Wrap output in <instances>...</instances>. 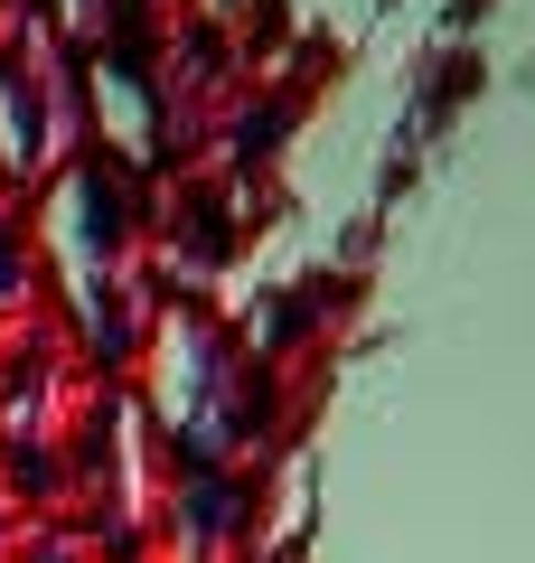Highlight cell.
Returning a JSON list of instances; mask_svg holds the SVG:
<instances>
[{"label": "cell", "instance_id": "6", "mask_svg": "<svg viewBox=\"0 0 535 563\" xmlns=\"http://www.w3.org/2000/svg\"><path fill=\"white\" fill-rule=\"evenodd\" d=\"M20 10H29V0H0V29H10V20H20Z\"/></svg>", "mask_w": 535, "mask_h": 563}, {"label": "cell", "instance_id": "2", "mask_svg": "<svg viewBox=\"0 0 535 563\" xmlns=\"http://www.w3.org/2000/svg\"><path fill=\"white\" fill-rule=\"evenodd\" d=\"M66 161H85V76L66 57V38L39 20V0H29L0 29V188L39 198Z\"/></svg>", "mask_w": 535, "mask_h": 563}, {"label": "cell", "instance_id": "1", "mask_svg": "<svg viewBox=\"0 0 535 563\" xmlns=\"http://www.w3.org/2000/svg\"><path fill=\"white\" fill-rule=\"evenodd\" d=\"M29 217H39V263L57 273V301L76 320V339L95 357H113V366L141 357L151 320H141V282H132V198L103 169V151L66 161L29 198Z\"/></svg>", "mask_w": 535, "mask_h": 563}, {"label": "cell", "instance_id": "5", "mask_svg": "<svg viewBox=\"0 0 535 563\" xmlns=\"http://www.w3.org/2000/svg\"><path fill=\"white\" fill-rule=\"evenodd\" d=\"M39 20L66 38V57H76V47H85V57H103V47L122 38V0H39Z\"/></svg>", "mask_w": 535, "mask_h": 563}, {"label": "cell", "instance_id": "3", "mask_svg": "<svg viewBox=\"0 0 535 563\" xmlns=\"http://www.w3.org/2000/svg\"><path fill=\"white\" fill-rule=\"evenodd\" d=\"M151 395H160V422H170V442H188L198 461H236L254 442V366L244 347L226 339L207 310H170L151 320Z\"/></svg>", "mask_w": 535, "mask_h": 563}, {"label": "cell", "instance_id": "4", "mask_svg": "<svg viewBox=\"0 0 535 563\" xmlns=\"http://www.w3.org/2000/svg\"><path fill=\"white\" fill-rule=\"evenodd\" d=\"M39 301H47L39 217H29V198H10V188H0V329H10V320H39Z\"/></svg>", "mask_w": 535, "mask_h": 563}]
</instances>
